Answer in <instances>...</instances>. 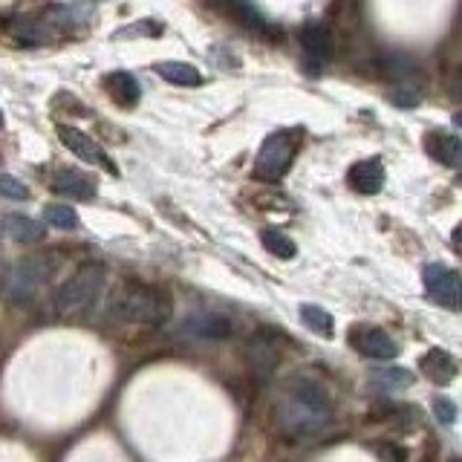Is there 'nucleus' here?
Masks as SVG:
<instances>
[{
    "label": "nucleus",
    "mask_w": 462,
    "mask_h": 462,
    "mask_svg": "<svg viewBox=\"0 0 462 462\" xmlns=\"http://www.w3.org/2000/svg\"><path fill=\"white\" fill-rule=\"evenodd\" d=\"M332 416V402L327 390L312 379H292L286 384L283 396L274 408V422L281 433L292 439L315 437L318 430H324Z\"/></svg>",
    "instance_id": "obj_1"
},
{
    "label": "nucleus",
    "mask_w": 462,
    "mask_h": 462,
    "mask_svg": "<svg viewBox=\"0 0 462 462\" xmlns=\"http://www.w3.org/2000/svg\"><path fill=\"white\" fill-rule=\"evenodd\" d=\"M105 315L113 324L127 327H162L171 318V298L148 283H125L110 295Z\"/></svg>",
    "instance_id": "obj_2"
},
{
    "label": "nucleus",
    "mask_w": 462,
    "mask_h": 462,
    "mask_svg": "<svg viewBox=\"0 0 462 462\" xmlns=\"http://www.w3.org/2000/svg\"><path fill=\"white\" fill-rule=\"evenodd\" d=\"M101 292H105V266L84 263L81 269L72 272L69 278L55 289L52 307L58 315H64V318L84 315L98 300Z\"/></svg>",
    "instance_id": "obj_3"
},
{
    "label": "nucleus",
    "mask_w": 462,
    "mask_h": 462,
    "mask_svg": "<svg viewBox=\"0 0 462 462\" xmlns=\"http://www.w3.org/2000/svg\"><path fill=\"white\" fill-rule=\"evenodd\" d=\"M52 274V260L47 254H29L21 257L18 263L12 266L9 281H6V295L12 300H29L38 295V289L47 283V278Z\"/></svg>",
    "instance_id": "obj_4"
},
{
    "label": "nucleus",
    "mask_w": 462,
    "mask_h": 462,
    "mask_svg": "<svg viewBox=\"0 0 462 462\" xmlns=\"http://www.w3.org/2000/svg\"><path fill=\"white\" fill-rule=\"evenodd\" d=\"M292 156H295V136L289 130H278V134L266 136L263 144H260L254 159V173L269 182L281 180L289 171V165H292Z\"/></svg>",
    "instance_id": "obj_5"
},
{
    "label": "nucleus",
    "mask_w": 462,
    "mask_h": 462,
    "mask_svg": "<svg viewBox=\"0 0 462 462\" xmlns=\"http://www.w3.org/2000/svg\"><path fill=\"white\" fill-rule=\"evenodd\" d=\"M422 283L428 298L442 310H462V274L442 263H428L422 269Z\"/></svg>",
    "instance_id": "obj_6"
},
{
    "label": "nucleus",
    "mask_w": 462,
    "mask_h": 462,
    "mask_svg": "<svg viewBox=\"0 0 462 462\" xmlns=\"http://www.w3.org/2000/svg\"><path fill=\"white\" fill-rule=\"evenodd\" d=\"M58 139H61V144L69 151V153H76L81 162L87 165H98V168H107L110 173L116 171L113 162L107 159L105 148H101L98 142H93L90 136L84 134V130L79 127H69V125H58Z\"/></svg>",
    "instance_id": "obj_7"
},
{
    "label": "nucleus",
    "mask_w": 462,
    "mask_h": 462,
    "mask_svg": "<svg viewBox=\"0 0 462 462\" xmlns=\"http://www.w3.org/2000/svg\"><path fill=\"white\" fill-rule=\"evenodd\" d=\"M350 344H353V350H358L361 356H367V358L390 361V358L399 356V344L379 327H353L350 329Z\"/></svg>",
    "instance_id": "obj_8"
},
{
    "label": "nucleus",
    "mask_w": 462,
    "mask_h": 462,
    "mask_svg": "<svg viewBox=\"0 0 462 462\" xmlns=\"http://www.w3.org/2000/svg\"><path fill=\"white\" fill-rule=\"evenodd\" d=\"M182 336L194 341H223L231 336V321L217 312H194L182 321Z\"/></svg>",
    "instance_id": "obj_9"
},
{
    "label": "nucleus",
    "mask_w": 462,
    "mask_h": 462,
    "mask_svg": "<svg viewBox=\"0 0 462 462\" xmlns=\"http://www.w3.org/2000/svg\"><path fill=\"white\" fill-rule=\"evenodd\" d=\"M346 182H350L353 191L358 194H379L382 185H384V165L382 159H361V162H356L350 168V173H346Z\"/></svg>",
    "instance_id": "obj_10"
},
{
    "label": "nucleus",
    "mask_w": 462,
    "mask_h": 462,
    "mask_svg": "<svg viewBox=\"0 0 462 462\" xmlns=\"http://www.w3.org/2000/svg\"><path fill=\"white\" fill-rule=\"evenodd\" d=\"M425 151L448 168H462V139L445 130H430L425 136Z\"/></svg>",
    "instance_id": "obj_11"
},
{
    "label": "nucleus",
    "mask_w": 462,
    "mask_h": 462,
    "mask_svg": "<svg viewBox=\"0 0 462 462\" xmlns=\"http://www.w3.org/2000/svg\"><path fill=\"white\" fill-rule=\"evenodd\" d=\"M0 228H4V235L12 243H21V245L41 243L43 235H47V226L32 220L29 214H6L4 220H0Z\"/></svg>",
    "instance_id": "obj_12"
},
{
    "label": "nucleus",
    "mask_w": 462,
    "mask_h": 462,
    "mask_svg": "<svg viewBox=\"0 0 462 462\" xmlns=\"http://www.w3.org/2000/svg\"><path fill=\"white\" fill-rule=\"evenodd\" d=\"M6 29L21 43H47L55 35V29L47 23V18H29V14H14V18L6 21Z\"/></svg>",
    "instance_id": "obj_13"
},
{
    "label": "nucleus",
    "mask_w": 462,
    "mask_h": 462,
    "mask_svg": "<svg viewBox=\"0 0 462 462\" xmlns=\"http://www.w3.org/2000/svg\"><path fill=\"white\" fill-rule=\"evenodd\" d=\"M419 367H422V373L428 375L433 384H442V387L451 384L454 375H457V361H454V356L439 350V346H433L430 353H425L422 361H419Z\"/></svg>",
    "instance_id": "obj_14"
},
{
    "label": "nucleus",
    "mask_w": 462,
    "mask_h": 462,
    "mask_svg": "<svg viewBox=\"0 0 462 462\" xmlns=\"http://www.w3.org/2000/svg\"><path fill=\"white\" fill-rule=\"evenodd\" d=\"M105 90L110 93V98L116 101V105H122V107H134L136 101H139V96H142L139 81L130 76V72H122V69L107 72V76H105Z\"/></svg>",
    "instance_id": "obj_15"
},
{
    "label": "nucleus",
    "mask_w": 462,
    "mask_h": 462,
    "mask_svg": "<svg viewBox=\"0 0 462 462\" xmlns=\"http://www.w3.org/2000/svg\"><path fill=\"white\" fill-rule=\"evenodd\" d=\"M52 191L69 197V199H93L96 197V185L84 177V173H72V171H61L52 180Z\"/></svg>",
    "instance_id": "obj_16"
},
{
    "label": "nucleus",
    "mask_w": 462,
    "mask_h": 462,
    "mask_svg": "<svg viewBox=\"0 0 462 462\" xmlns=\"http://www.w3.org/2000/svg\"><path fill=\"white\" fill-rule=\"evenodd\" d=\"M300 43H303V52H307L310 61H315V64H327V61H329L332 43H329V35H327V29H324V26L310 23V26L300 32Z\"/></svg>",
    "instance_id": "obj_17"
},
{
    "label": "nucleus",
    "mask_w": 462,
    "mask_h": 462,
    "mask_svg": "<svg viewBox=\"0 0 462 462\" xmlns=\"http://www.w3.org/2000/svg\"><path fill=\"white\" fill-rule=\"evenodd\" d=\"M153 69L159 79H165L168 84H177V87H199L202 84V72L185 61H159Z\"/></svg>",
    "instance_id": "obj_18"
},
{
    "label": "nucleus",
    "mask_w": 462,
    "mask_h": 462,
    "mask_svg": "<svg viewBox=\"0 0 462 462\" xmlns=\"http://www.w3.org/2000/svg\"><path fill=\"white\" fill-rule=\"evenodd\" d=\"M413 384V373L404 367H382L370 375V387L382 390V393H393V390H404Z\"/></svg>",
    "instance_id": "obj_19"
},
{
    "label": "nucleus",
    "mask_w": 462,
    "mask_h": 462,
    "mask_svg": "<svg viewBox=\"0 0 462 462\" xmlns=\"http://www.w3.org/2000/svg\"><path fill=\"white\" fill-rule=\"evenodd\" d=\"M300 321L307 324L315 336H324V338H332V315L321 307H315V303H303L300 307Z\"/></svg>",
    "instance_id": "obj_20"
},
{
    "label": "nucleus",
    "mask_w": 462,
    "mask_h": 462,
    "mask_svg": "<svg viewBox=\"0 0 462 462\" xmlns=\"http://www.w3.org/2000/svg\"><path fill=\"white\" fill-rule=\"evenodd\" d=\"M260 240H263V245L269 249V254L281 257V260H292V257L298 254L295 240H292V237H286L283 231H278V228H266L263 235H260Z\"/></svg>",
    "instance_id": "obj_21"
},
{
    "label": "nucleus",
    "mask_w": 462,
    "mask_h": 462,
    "mask_svg": "<svg viewBox=\"0 0 462 462\" xmlns=\"http://www.w3.org/2000/svg\"><path fill=\"white\" fill-rule=\"evenodd\" d=\"M249 358H252V365H254V370L260 375H269L272 367H274V361H278V353L272 350V344H266L263 338H257L249 346Z\"/></svg>",
    "instance_id": "obj_22"
},
{
    "label": "nucleus",
    "mask_w": 462,
    "mask_h": 462,
    "mask_svg": "<svg viewBox=\"0 0 462 462\" xmlns=\"http://www.w3.org/2000/svg\"><path fill=\"white\" fill-rule=\"evenodd\" d=\"M43 220H47L52 228H61V231H69L79 226V214L76 208L69 206H61V202H55V206H47V211H43Z\"/></svg>",
    "instance_id": "obj_23"
},
{
    "label": "nucleus",
    "mask_w": 462,
    "mask_h": 462,
    "mask_svg": "<svg viewBox=\"0 0 462 462\" xmlns=\"http://www.w3.org/2000/svg\"><path fill=\"white\" fill-rule=\"evenodd\" d=\"M0 197H4V199H14V202H23V199H29V188L18 177L0 173Z\"/></svg>",
    "instance_id": "obj_24"
},
{
    "label": "nucleus",
    "mask_w": 462,
    "mask_h": 462,
    "mask_svg": "<svg viewBox=\"0 0 462 462\" xmlns=\"http://www.w3.org/2000/svg\"><path fill=\"white\" fill-rule=\"evenodd\" d=\"M390 101H393V105L402 107V110H411V107L419 105V93H416V90H408V84H404L402 90H393V93H390Z\"/></svg>",
    "instance_id": "obj_25"
},
{
    "label": "nucleus",
    "mask_w": 462,
    "mask_h": 462,
    "mask_svg": "<svg viewBox=\"0 0 462 462\" xmlns=\"http://www.w3.org/2000/svg\"><path fill=\"white\" fill-rule=\"evenodd\" d=\"M433 411H437V416H439V422H442V425H451L454 419H457L454 402H448V399H437V404H433Z\"/></svg>",
    "instance_id": "obj_26"
},
{
    "label": "nucleus",
    "mask_w": 462,
    "mask_h": 462,
    "mask_svg": "<svg viewBox=\"0 0 462 462\" xmlns=\"http://www.w3.org/2000/svg\"><path fill=\"white\" fill-rule=\"evenodd\" d=\"M387 72H390V76H404V72H413L411 58H393V61L387 64Z\"/></svg>",
    "instance_id": "obj_27"
},
{
    "label": "nucleus",
    "mask_w": 462,
    "mask_h": 462,
    "mask_svg": "<svg viewBox=\"0 0 462 462\" xmlns=\"http://www.w3.org/2000/svg\"><path fill=\"white\" fill-rule=\"evenodd\" d=\"M382 457H384V462H404V459H408V454H404L402 448H396V445H384Z\"/></svg>",
    "instance_id": "obj_28"
},
{
    "label": "nucleus",
    "mask_w": 462,
    "mask_h": 462,
    "mask_svg": "<svg viewBox=\"0 0 462 462\" xmlns=\"http://www.w3.org/2000/svg\"><path fill=\"white\" fill-rule=\"evenodd\" d=\"M451 245H454V252L462 257V223L454 228V235H451Z\"/></svg>",
    "instance_id": "obj_29"
},
{
    "label": "nucleus",
    "mask_w": 462,
    "mask_h": 462,
    "mask_svg": "<svg viewBox=\"0 0 462 462\" xmlns=\"http://www.w3.org/2000/svg\"><path fill=\"white\" fill-rule=\"evenodd\" d=\"M451 93H454V96H457V98L462 101V76H457V79H454V87H451Z\"/></svg>",
    "instance_id": "obj_30"
},
{
    "label": "nucleus",
    "mask_w": 462,
    "mask_h": 462,
    "mask_svg": "<svg viewBox=\"0 0 462 462\" xmlns=\"http://www.w3.org/2000/svg\"><path fill=\"white\" fill-rule=\"evenodd\" d=\"M454 125H457V127H462V110H459V113L454 116Z\"/></svg>",
    "instance_id": "obj_31"
},
{
    "label": "nucleus",
    "mask_w": 462,
    "mask_h": 462,
    "mask_svg": "<svg viewBox=\"0 0 462 462\" xmlns=\"http://www.w3.org/2000/svg\"><path fill=\"white\" fill-rule=\"evenodd\" d=\"M87 4H107V0H87Z\"/></svg>",
    "instance_id": "obj_32"
},
{
    "label": "nucleus",
    "mask_w": 462,
    "mask_h": 462,
    "mask_svg": "<svg viewBox=\"0 0 462 462\" xmlns=\"http://www.w3.org/2000/svg\"><path fill=\"white\" fill-rule=\"evenodd\" d=\"M457 185H462V173H459V177H457Z\"/></svg>",
    "instance_id": "obj_33"
},
{
    "label": "nucleus",
    "mask_w": 462,
    "mask_h": 462,
    "mask_svg": "<svg viewBox=\"0 0 462 462\" xmlns=\"http://www.w3.org/2000/svg\"><path fill=\"white\" fill-rule=\"evenodd\" d=\"M0 281H4V269H0Z\"/></svg>",
    "instance_id": "obj_34"
},
{
    "label": "nucleus",
    "mask_w": 462,
    "mask_h": 462,
    "mask_svg": "<svg viewBox=\"0 0 462 462\" xmlns=\"http://www.w3.org/2000/svg\"><path fill=\"white\" fill-rule=\"evenodd\" d=\"M0 125H4V116H0Z\"/></svg>",
    "instance_id": "obj_35"
},
{
    "label": "nucleus",
    "mask_w": 462,
    "mask_h": 462,
    "mask_svg": "<svg viewBox=\"0 0 462 462\" xmlns=\"http://www.w3.org/2000/svg\"><path fill=\"white\" fill-rule=\"evenodd\" d=\"M425 462H430V459H425Z\"/></svg>",
    "instance_id": "obj_36"
}]
</instances>
